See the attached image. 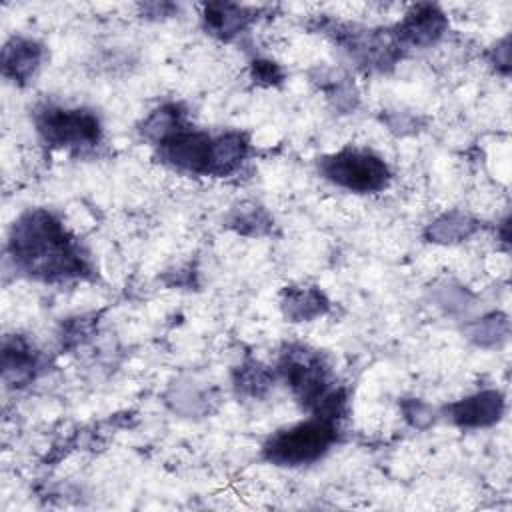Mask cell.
<instances>
[{"label": "cell", "mask_w": 512, "mask_h": 512, "mask_svg": "<svg viewBox=\"0 0 512 512\" xmlns=\"http://www.w3.org/2000/svg\"><path fill=\"white\" fill-rule=\"evenodd\" d=\"M8 254L20 272L46 282L90 274V264L78 242L52 212L42 208L30 210L14 222Z\"/></svg>", "instance_id": "obj_1"}, {"label": "cell", "mask_w": 512, "mask_h": 512, "mask_svg": "<svg viewBox=\"0 0 512 512\" xmlns=\"http://www.w3.org/2000/svg\"><path fill=\"white\" fill-rule=\"evenodd\" d=\"M276 370L290 386L294 398L310 410L312 416L336 422L346 412V390L334 386L330 368L318 350L288 344L280 352Z\"/></svg>", "instance_id": "obj_2"}, {"label": "cell", "mask_w": 512, "mask_h": 512, "mask_svg": "<svg viewBox=\"0 0 512 512\" xmlns=\"http://www.w3.org/2000/svg\"><path fill=\"white\" fill-rule=\"evenodd\" d=\"M338 438L336 422L312 416L310 420L276 430L262 446V454L276 466H304L322 458Z\"/></svg>", "instance_id": "obj_3"}, {"label": "cell", "mask_w": 512, "mask_h": 512, "mask_svg": "<svg viewBox=\"0 0 512 512\" xmlns=\"http://www.w3.org/2000/svg\"><path fill=\"white\" fill-rule=\"evenodd\" d=\"M318 172L338 188L354 194H374L390 184L392 172L384 158L364 148H342L318 160Z\"/></svg>", "instance_id": "obj_4"}, {"label": "cell", "mask_w": 512, "mask_h": 512, "mask_svg": "<svg viewBox=\"0 0 512 512\" xmlns=\"http://www.w3.org/2000/svg\"><path fill=\"white\" fill-rule=\"evenodd\" d=\"M34 124L40 138L54 148L86 152L102 140V124L98 116L84 108L46 104L36 110Z\"/></svg>", "instance_id": "obj_5"}, {"label": "cell", "mask_w": 512, "mask_h": 512, "mask_svg": "<svg viewBox=\"0 0 512 512\" xmlns=\"http://www.w3.org/2000/svg\"><path fill=\"white\" fill-rule=\"evenodd\" d=\"M212 142L214 136L184 126L156 146L164 164L180 172L212 176Z\"/></svg>", "instance_id": "obj_6"}, {"label": "cell", "mask_w": 512, "mask_h": 512, "mask_svg": "<svg viewBox=\"0 0 512 512\" xmlns=\"http://www.w3.org/2000/svg\"><path fill=\"white\" fill-rule=\"evenodd\" d=\"M448 28V20L444 12L434 4H418L412 6L404 18L392 30L398 46L424 48L442 38Z\"/></svg>", "instance_id": "obj_7"}, {"label": "cell", "mask_w": 512, "mask_h": 512, "mask_svg": "<svg viewBox=\"0 0 512 512\" xmlns=\"http://www.w3.org/2000/svg\"><path fill=\"white\" fill-rule=\"evenodd\" d=\"M446 418L460 428H486L504 414V396L498 390H480L444 408Z\"/></svg>", "instance_id": "obj_8"}, {"label": "cell", "mask_w": 512, "mask_h": 512, "mask_svg": "<svg viewBox=\"0 0 512 512\" xmlns=\"http://www.w3.org/2000/svg\"><path fill=\"white\" fill-rule=\"evenodd\" d=\"M44 58V48L32 38L14 36L2 48V74L12 82L24 84L34 76Z\"/></svg>", "instance_id": "obj_9"}, {"label": "cell", "mask_w": 512, "mask_h": 512, "mask_svg": "<svg viewBox=\"0 0 512 512\" xmlns=\"http://www.w3.org/2000/svg\"><path fill=\"white\" fill-rule=\"evenodd\" d=\"M258 10L246 8L240 4L228 2H210L204 6L202 20L208 34L218 36L222 40H230L238 36L250 22L256 20Z\"/></svg>", "instance_id": "obj_10"}, {"label": "cell", "mask_w": 512, "mask_h": 512, "mask_svg": "<svg viewBox=\"0 0 512 512\" xmlns=\"http://www.w3.org/2000/svg\"><path fill=\"white\" fill-rule=\"evenodd\" d=\"M38 368L36 350L22 336H6L2 344V372L4 382L24 386L34 378Z\"/></svg>", "instance_id": "obj_11"}, {"label": "cell", "mask_w": 512, "mask_h": 512, "mask_svg": "<svg viewBox=\"0 0 512 512\" xmlns=\"http://www.w3.org/2000/svg\"><path fill=\"white\" fill-rule=\"evenodd\" d=\"M282 314L290 322H310L328 310V300L320 288L314 286H290L282 292Z\"/></svg>", "instance_id": "obj_12"}, {"label": "cell", "mask_w": 512, "mask_h": 512, "mask_svg": "<svg viewBox=\"0 0 512 512\" xmlns=\"http://www.w3.org/2000/svg\"><path fill=\"white\" fill-rule=\"evenodd\" d=\"M248 156V138L242 132H224L212 142V176H228Z\"/></svg>", "instance_id": "obj_13"}, {"label": "cell", "mask_w": 512, "mask_h": 512, "mask_svg": "<svg viewBox=\"0 0 512 512\" xmlns=\"http://www.w3.org/2000/svg\"><path fill=\"white\" fill-rule=\"evenodd\" d=\"M480 228L478 220L464 212H446L428 224L424 236L434 244H458L468 240Z\"/></svg>", "instance_id": "obj_14"}, {"label": "cell", "mask_w": 512, "mask_h": 512, "mask_svg": "<svg viewBox=\"0 0 512 512\" xmlns=\"http://www.w3.org/2000/svg\"><path fill=\"white\" fill-rule=\"evenodd\" d=\"M184 112L178 110V106L174 104H166L156 108L154 112H150L144 122H142V136L154 144H160L162 140H166L168 136H172L174 132H178L180 128H184Z\"/></svg>", "instance_id": "obj_15"}, {"label": "cell", "mask_w": 512, "mask_h": 512, "mask_svg": "<svg viewBox=\"0 0 512 512\" xmlns=\"http://www.w3.org/2000/svg\"><path fill=\"white\" fill-rule=\"evenodd\" d=\"M232 378L236 390L250 398H262L274 384V374L256 360H244Z\"/></svg>", "instance_id": "obj_16"}, {"label": "cell", "mask_w": 512, "mask_h": 512, "mask_svg": "<svg viewBox=\"0 0 512 512\" xmlns=\"http://www.w3.org/2000/svg\"><path fill=\"white\" fill-rule=\"evenodd\" d=\"M470 336L480 346H498L508 336V318L504 314H490L472 326Z\"/></svg>", "instance_id": "obj_17"}, {"label": "cell", "mask_w": 512, "mask_h": 512, "mask_svg": "<svg viewBox=\"0 0 512 512\" xmlns=\"http://www.w3.org/2000/svg\"><path fill=\"white\" fill-rule=\"evenodd\" d=\"M402 412H404V418L414 426V428H426L432 420H434V410L418 400V398H408V400H402Z\"/></svg>", "instance_id": "obj_18"}, {"label": "cell", "mask_w": 512, "mask_h": 512, "mask_svg": "<svg viewBox=\"0 0 512 512\" xmlns=\"http://www.w3.org/2000/svg\"><path fill=\"white\" fill-rule=\"evenodd\" d=\"M232 224H234L236 230H240V232H246V226H250V228H252V234H262V232L268 228L270 220L266 218V214H264L260 208L252 206V208H246V210L240 208L238 214L234 216Z\"/></svg>", "instance_id": "obj_19"}, {"label": "cell", "mask_w": 512, "mask_h": 512, "mask_svg": "<svg viewBox=\"0 0 512 512\" xmlns=\"http://www.w3.org/2000/svg\"><path fill=\"white\" fill-rule=\"evenodd\" d=\"M252 78L258 84H276L282 80V70L272 60H256L252 64Z\"/></svg>", "instance_id": "obj_20"}, {"label": "cell", "mask_w": 512, "mask_h": 512, "mask_svg": "<svg viewBox=\"0 0 512 512\" xmlns=\"http://www.w3.org/2000/svg\"><path fill=\"white\" fill-rule=\"evenodd\" d=\"M492 54H494V58H492L494 66L506 74L508 68H510V44H508V38H504L502 42H498V44L494 46Z\"/></svg>", "instance_id": "obj_21"}]
</instances>
